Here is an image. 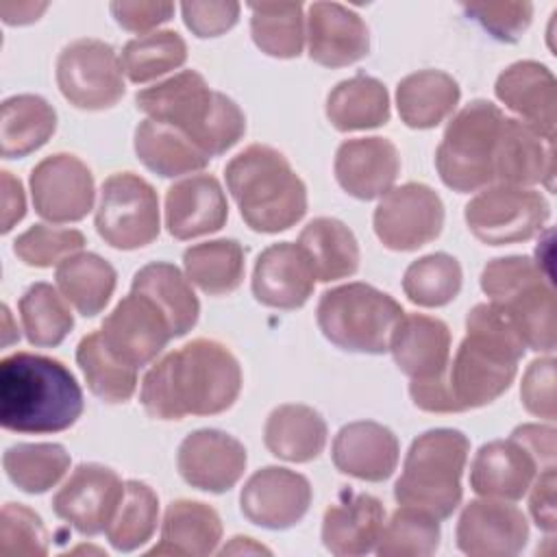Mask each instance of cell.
<instances>
[{
	"label": "cell",
	"mask_w": 557,
	"mask_h": 557,
	"mask_svg": "<svg viewBox=\"0 0 557 557\" xmlns=\"http://www.w3.org/2000/svg\"><path fill=\"white\" fill-rule=\"evenodd\" d=\"M524 344L490 302L474 305L466 318L453 363L431 381H411L409 394L416 407L431 413H457L490 405L516 379Z\"/></svg>",
	"instance_id": "1"
},
{
	"label": "cell",
	"mask_w": 557,
	"mask_h": 557,
	"mask_svg": "<svg viewBox=\"0 0 557 557\" xmlns=\"http://www.w3.org/2000/svg\"><path fill=\"white\" fill-rule=\"evenodd\" d=\"M242 392L235 355L215 339H191L159 359L144 376L139 400L150 418L183 420L215 416L233 407Z\"/></svg>",
	"instance_id": "2"
},
{
	"label": "cell",
	"mask_w": 557,
	"mask_h": 557,
	"mask_svg": "<svg viewBox=\"0 0 557 557\" xmlns=\"http://www.w3.org/2000/svg\"><path fill=\"white\" fill-rule=\"evenodd\" d=\"M83 389L59 359L17 350L0 361V424L13 433H59L83 413Z\"/></svg>",
	"instance_id": "3"
},
{
	"label": "cell",
	"mask_w": 557,
	"mask_h": 557,
	"mask_svg": "<svg viewBox=\"0 0 557 557\" xmlns=\"http://www.w3.org/2000/svg\"><path fill=\"white\" fill-rule=\"evenodd\" d=\"M135 102L148 120L181 131L209 159L233 148L246 133V117L235 100L213 91L196 70L137 91Z\"/></svg>",
	"instance_id": "4"
},
{
	"label": "cell",
	"mask_w": 557,
	"mask_h": 557,
	"mask_svg": "<svg viewBox=\"0 0 557 557\" xmlns=\"http://www.w3.org/2000/svg\"><path fill=\"white\" fill-rule=\"evenodd\" d=\"M226 187L244 222L257 233H281L307 213V187L283 152L252 144L224 168Z\"/></svg>",
	"instance_id": "5"
},
{
	"label": "cell",
	"mask_w": 557,
	"mask_h": 557,
	"mask_svg": "<svg viewBox=\"0 0 557 557\" xmlns=\"http://www.w3.org/2000/svg\"><path fill=\"white\" fill-rule=\"evenodd\" d=\"M481 289L496 307L524 348L555 350V292L548 274L522 255L492 259L481 272Z\"/></svg>",
	"instance_id": "6"
},
{
	"label": "cell",
	"mask_w": 557,
	"mask_h": 557,
	"mask_svg": "<svg viewBox=\"0 0 557 557\" xmlns=\"http://www.w3.org/2000/svg\"><path fill=\"white\" fill-rule=\"evenodd\" d=\"M468 453L470 440L457 429H431L418 435L394 485L398 505L418 507L437 520L450 518L461 503Z\"/></svg>",
	"instance_id": "7"
},
{
	"label": "cell",
	"mask_w": 557,
	"mask_h": 557,
	"mask_svg": "<svg viewBox=\"0 0 557 557\" xmlns=\"http://www.w3.org/2000/svg\"><path fill=\"white\" fill-rule=\"evenodd\" d=\"M403 313L389 294L368 283H348L320 296L315 318L322 335L337 348L383 355Z\"/></svg>",
	"instance_id": "8"
},
{
	"label": "cell",
	"mask_w": 557,
	"mask_h": 557,
	"mask_svg": "<svg viewBox=\"0 0 557 557\" xmlns=\"http://www.w3.org/2000/svg\"><path fill=\"white\" fill-rule=\"evenodd\" d=\"M503 111L490 100H472L446 126L435 150V168L446 187L468 194L494 183Z\"/></svg>",
	"instance_id": "9"
},
{
	"label": "cell",
	"mask_w": 557,
	"mask_h": 557,
	"mask_svg": "<svg viewBox=\"0 0 557 557\" xmlns=\"http://www.w3.org/2000/svg\"><path fill=\"white\" fill-rule=\"evenodd\" d=\"M94 224L113 248L135 250L152 244L161 231L154 187L133 172L111 174L100 187Z\"/></svg>",
	"instance_id": "10"
},
{
	"label": "cell",
	"mask_w": 557,
	"mask_h": 557,
	"mask_svg": "<svg viewBox=\"0 0 557 557\" xmlns=\"http://www.w3.org/2000/svg\"><path fill=\"white\" fill-rule=\"evenodd\" d=\"M550 215L546 198L531 187L490 185L463 209L470 233L487 246L529 242Z\"/></svg>",
	"instance_id": "11"
},
{
	"label": "cell",
	"mask_w": 557,
	"mask_h": 557,
	"mask_svg": "<svg viewBox=\"0 0 557 557\" xmlns=\"http://www.w3.org/2000/svg\"><path fill=\"white\" fill-rule=\"evenodd\" d=\"M57 85L76 109H109L126 91L122 59L102 39H74L57 57Z\"/></svg>",
	"instance_id": "12"
},
{
	"label": "cell",
	"mask_w": 557,
	"mask_h": 557,
	"mask_svg": "<svg viewBox=\"0 0 557 557\" xmlns=\"http://www.w3.org/2000/svg\"><path fill=\"white\" fill-rule=\"evenodd\" d=\"M372 222L385 248L409 252L440 235L444 226V205L429 185L405 183L381 196Z\"/></svg>",
	"instance_id": "13"
},
{
	"label": "cell",
	"mask_w": 557,
	"mask_h": 557,
	"mask_svg": "<svg viewBox=\"0 0 557 557\" xmlns=\"http://www.w3.org/2000/svg\"><path fill=\"white\" fill-rule=\"evenodd\" d=\"M100 337L107 350L128 368H144L174 337L165 313L144 294L124 296L102 320Z\"/></svg>",
	"instance_id": "14"
},
{
	"label": "cell",
	"mask_w": 557,
	"mask_h": 557,
	"mask_svg": "<svg viewBox=\"0 0 557 557\" xmlns=\"http://www.w3.org/2000/svg\"><path fill=\"white\" fill-rule=\"evenodd\" d=\"M28 183L33 207L48 222H78L94 209V174L74 154L57 152L41 159Z\"/></svg>",
	"instance_id": "15"
},
{
	"label": "cell",
	"mask_w": 557,
	"mask_h": 557,
	"mask_svg": "<svg viewBox=\"0 0 557 557\" xmlns=\"http://www.w3.org/2000/svg\"><path fill=\"white\" fill-rule=\"evenodd\" d=\"M122 498L124 483L115 470L100 463H81L52 496V511L81 535L94 537L107 531Z\"/></svg>",
	"instance_id": "16"
},
{
	"label": "cell",
	"mask_w": 557,
	"mask_h": 557,
	"mask_svg": "<svg viewBox=\"0 0 557 557\" xmlns=\"http://www.w3.org/2000/svg\"><path fill=\"white\" fill-rule=\"evenodd\" d=\"M311 505L307 476L281 466L257 470L242 487L239 507L248 522L283 531L298 524Z\"/></svg>",
	"instance_id": "17"
},
{
	"label": "cell",
	"mask_w": 557,
	"mask_h": 557,
	"mask_svg": "<svg viewBox=\"0 0 557 557\" xmlns=\"http://www.w3.org/2000/svg\"><path fill=\"white\" fill-rule=\"evenodd\" d=\"M529 540L524 513L500 498L470 500L457 522V546L470 557H511Z\"/></svg>",
	"instance_id": "18"
},
{
	"label": "cell",
	"mask_w": 557,
	"mask_h": 557,
	"mask_svg": "<svg viewBox=\"0 0 557 557\" xmlns=\"http://www.w3.org/2000/svg\"><path fill=\"white\" fill-rule=\"evenodd\" d=\"M246 461L244 444L218 429L189 433L176 453V466L185 483L213 494L228 492L242 479Z\"/></svg>",
	"instance_id": "19"
},
{
	"label": "cell",
	"mask_w": 557,
	"mask_h": 557,
	"mask_svg": "<svg viewBox=\"0 0 557 557\" xmlns=\"http://www.w3.org/2000/svg\"><path fill=\"white\" fill-rule=\"evenodd\" d=\"M313 265L300 244L278 242L268 246L255 261L252 294L272 309H298L313 294Z\"/></svg>",
	"instance_id": "20"
},
{
	"label": "cell",
	"mask_w": 557,
	"mask_h": 557,
	"mask_svg": "<svg viewBox=\"0 0 557 557\" xmlns=\"http://www.w3.org/2000/svg\"><path fill=\"white\" fill-rule=\"evenodd\" d=\"M555 141L518 117H505L494 161V183L498 185H546L553 189Z\"/></svg>",
	"instance_id": "21"
},
{
	"label": "cell",
	"mask_w": 557,
	"mask_h": 557,
	"mask_svg": "<svg viewBox=\"0 0 557 557\" xmlns=\"http://www.w3.org/2000/svg\"><path fill=\"white\" fill-rule=\"evenodd\" d=\"M542 470L546 468L540 466L535 455L509 435L476 450L470 466V487L485 498L520 500Z\"/></svg>",
	"instance_id": "22"
},
{
	"label": "cell",
	"mask_w": 557,
	"mask_h": 557,
	"mask_svg": "<svg viewBox=\"0 0 557 557\" xmlns=\"http://www.w3.org/2000/svg\"><path fill=\"white\" fill-rule=\"evenodd\" d=\"M307 46L311 61L342 67L363 59L370 50L366 22L339 2H313L307 13Z\"/></svg>",
	"instance_id": "23"
},
{
	"label": "cell",
	"mask_w": 557,
	"mask_h": 557,
	"mask_svg": "<svg viewBox=\"0 0 557 557\" xmlns=\"http://www.w3.org/2000/svg\"><path fill=\"white\" fill-rule=\"evenodd\" d=\"M333 170L346 194L374 200L392 189L400 172V157L385 137H355L339 144Z\"/></svg>",
	"instance_id": "24"
},
{
	"label": "cell",
	"mask_w": 557,
	"mask_h": 557,
	"mask_svg": "<svg viewBox=\"0 0 557 557\" xmlns=\"http://www.w3.org/2000/svg\"><path fill=\"white\" fill-rule=\"evenodd\" d=\"M494 91L518 120L555 141L557 83L546 65L537 61H516L498 74Z\"/></svg>",
	"instance_id": "25"
},
{
	"label": "cell",
	"mask_w": 557,
	"mask_h": 557,
	"mask_svg": "<svg viewBox=\"0 0 557 557\" xmlns=\"http://www.w3.org/2000/svg\"><path fill=\"white\" fill-rule=\"evenodd\" d=\"M226 196L215 176L194 174L168 187L165 226L174 239L215 233L226 224Z\"/></svg>",
	"instance_id": "26"
},
{
	"label": "cell",
	"mask_w": 557,
	"mask_h": 557,
	"mask_svg": "<svg viewBox=\"0 0 557 557\" xmlns=\"http://www.w3.org/2000/svg\"><path fill=\"white\" fill-rule=\"evenodd\" d=\"M331 455L342 474L379 483L396 470L400 444L387 426L372 420H357L337 431Z\"/></svg>",
	"instance_id": "27"
},
{
	"label": "cell",
	"mask_w": 557,
	"mask_h": 557,
	"mask_svg": "<svg viewBox=\"0 0 557 557\" xmlns=\"http://www.w3.org/2000/svg\"><path fill=\"white\" fill-rule=\"evenodd\" d=\"M411 381L437 379L450 359V331L440 318L403 313L389 335L387 348Z\"/></svg>",
	"instance_id": "28"
},
{
	"label": "cell",
	"mask_w": 557,
	"mask_h": 557,
	"mask_svg": "<svg viewBox=\"0 0 557 557\" xmlns=\"http://www.w3.org/2000/svg\"><path fill=\"white\" fill-rule=\"evenodd\" d=\"M385 524V507L372 494L344 492L322 518V544L337 557L374 550Z\"/></svg>",
	"instance_id": "29"
},
{
	"label": "cell",
	"mask_w": 557,
	"mask_h": 557,
	"mask_svg": "<svg viewBox=\"0 0 557 557\" xmlns=\"http://www.w3.org/2000/svg\"><path fill=\"white\" fill-rule=\"evenodd\" d=\"M222 540V520L213 507L200 500H172L161 524V542L148 555H211Z\"/></svg>",
	"instance_id": "30"
},
{
	"label": "cell",
	"mask_w": 557,
	"mask_h": 557,
	"mask_svg": "<svg viewBox=\"0 0 557 557\" xmlns=\"http://www.w3.org/2000/svg\"><path fill=\"white\" fill-rule=\"evenodd\" d=\"M263 442L274 457L305 463L324 450L326 422L313 407L287 403L268 416Z\"/></svg>",
	"instance_id": "31"
},
{
	"label": "cell",
	"mask_w": 557,
	"mask_h": 557,
	"mask_svg": "<svg viewBox=\"0 0 557 557\" xmlns=\"http://www.w3.org/2000/svg\"><path fill=\"white\" fill-rule=\"evenodd\" d=\"M459 96V85L450 74L420 70L398 83L396 107L409 128H433L455 111Z\"/></svg>",
	"instance_id": "32"
},
{
	"label": "cell",
	"mask_w": 557,
	"mask_h": 557,
	"mask_svg": "<svg viewBox=\"0 0 557 557\" xmlns=\"http://www.w3.org/2000/svg\"><path fill=\"white\" fill-rule=\"evenodd\" d=\"M131 289L148 296L165 313L174 337H183L196 326L200 302L189 278L183 276L176 265L168 261H152L139 268L133 276Z\"/></svg>",
	"instance_id": "33"
},
{
	"label": "cell",
	"mask_w": 557,
	"mask_h": 557,
	"mask_svg": "<svg viewBox=\"0 0 557 557\" xmlns=\"http://www.w3.org/2000/svg\"><path fill=\"white\" fill-rule=\"evenodd\" d=\"M57 131V111L35 94H17L2 102L0 154L20 159L39 150Z\"/></svg>",
	"instance_id": "34"
},
{
	"label": "cell",
	"mask_w": 557,
	"mask_h": 557,
	"mask_svg": "<svg viewBox=\"0 0 557 557\" xmlns=\"http://www.w3.org/2000/svg\"><path fill=\"white\" fill-rule=\"evenodd\" d=\"M326 117L342 133L379 128L389 120V94L379 78L357 74L331 89Z\"/></svg>",
	"instance_id": "35"
},
{
	"label": "cell",
	"mask_w": 557,
	"mask_h": 557,
	"mask_svg": "<svg viewBox=\"0 0 557 557\" xmlns=\"http://www.w3.org/2000/svg\"><path fill=\"white\" fill-rule=\"evenodd\" d=\"M61 296L85 318L98 315L115 289V268L96 252H74L54 272Z\"/></svg>",
	"instance_id": "36"
},
{
	"label": "cell",
	"mask_w": 557,
	"mask_h": 557,
	"mask_svg": "<svg viewBox=\"0 0 557 557\" xmlns=\"http://www.w3.org/2000/svg\"><path fill=\"white\" fill-rule=\"evenodd\" d=\"M315 278L322 283L352 276L359 268V244L355 233L335 218L311 220L298 237Z\"/></svg>",
	"instance_id": "37"
},
{
	"label": "cell",
	"mask_w": 557,
	"mask_h": 557,
	"mask_svg": "<svg viewBox=\"0 0 557 557\" xmlns=\"http://www.w3.org/2000/svg\"><path fill=\"white\" fill-rule=\"evenodd\" d=\"M135 152L150 172L165 178L198 172L209 163L181 131L154 120H144L135 128Z\"/></svg>",
	"instance_id": "38"
},
{
	"label": "cell",
	"mask_w": 557,
	"mask_h": 557,
	"mask_svg": "<svg viewBox=\"0 0 557 557\" xmlns=\"http://www.w3.org/2000/svg\"><path fill=\"white\" fill-rule=\"evenodd\" d=\"M244 248L235 239H211L194 244L183 252V265L189 283L209 296L235 292L244 281Z\"/></svg>",
	"instance_id": "39"
},
{
	"label": "cell",
	"mask_w": 557,
	"mask_h": 557,
	"mask_svg": "<svg viewBox=\"0 0 557 557\" xmlns=\"http://www.w3.org/2000/svg\"><path fill=\"white\" fill-rule=\"evenodd\" d=\"M250 33L257 48L276 59H294L305 46L300 2H250Z\"/></svg>",
	"instance_id": "40"
},
{
	"label": "cell",
	"mask_w": 557,
	"mask_h": 557,
	"mask_svg": "<svg viewBox=\"0 0 557 557\" xmlns=\"http://www.w3.org/2000/svg\"><path fill=\"white\" fill-rule=\"evenodd\" d=\"M76 363L94 396L109 405L126 403L137 387V370L120 363L104 346L100 331L85 335L76 346Z\"/></svg>",
	"instance_id": "41"
},
{
	"label": "cell",
	"mask_w": 557,
	"mask_h": 557,
	"mask_svg": "<svg viewBox=\"0 0 557 557\" xmlns=\"http://www.w3.org/2000/svg\"><path fill=\"white\" fill-rule=\"evenodd\" d=\"M11 483L26 494H44L70 470V453L61 444H13L2 455Z\"/></svg>",
	"instance_id": "42"
},
{
	"label": "cell",
	"mask_w": 557,
	"mask_h": 557,
	"mask_svg": "<svg viewBox=\"0 0 557 557\" xmlns=\"http://www.w3.org/2000/svg\"><path fill=\"white\" fill-rule=\"evenodd\" d=\"M67 300L50 283H33L20 298V318L33 346H59L74 329Z\"/></svg>",
	"instance_id": "43"
},
{
	"label": "cell",
	"mask_w": 557,
	"mask_h": 557,
	"mask_svg": "<svg viewBox=\"0 0 557 557\" xmlns=\"http://www.w3.org/2000/svg\"><path fill=\"white\" fill-rule=\"evenodd\" d=\"M159 520V498L150 485L144 481H126L124 498L107 527V537L115 550L131 553L144 546Z\"/></svg>",
	"instance_id": "44"
},
{
	"label": "cell",
	"mask_w": 557,
	"mask_h": 557,
	"mask_svg": "<svg viewBox=\"0 0 557 557\" xmlns=\"http://www.w3.org/2000/svg\"><path fill=\"white\" fill-rule=\"evenodd\" d=\"M440 546V520L431 513L400 505L374 546L379 557H429Z\"/></svg>",
	"instance_id": "45"
},
{
	"label": "cell",
	"mask_w": 557,
	"mask_h": 557,
	"mask_svg": "<svg viewBox=\"0 0 557 557\" xmlns=\"http://www.w3.org/2000/svg\"><path fill=\"white\" fill-rule=\"evenodd\" d=\"M461 265L446 252L424 255L409 263L403 276L405 296L420 307H444L461 289Z\"/></svg>",
	"instance_id": "46"
},
{
	"label": "cell",
	"mask_w": 557,
	"mask_h": 557,
	"mask_svg": "<svg viewBox=\"0 0 557 557\" xmlns=\"http://www.w3.org/2000/svg\"><path fill=\"white\" fill-rule=\"evenodd\" d=\"M187 59V44L176 30H154L131 39L122 48V67L133 83L159 78Z\"/></svg>",
	"instance_id": "47"
},
{
	"label": "cell",
	"mask_w": 557,
	"mask_h": 557,
	"mask_svg": "<svg viewBox=\"0 0 557 557\" xmlns=\"http://www.w3.org/2000/svg\"><path fill=\"white\" fill-rule=\"evenodd\" d=\"M85 246V235L76 228H52L48 224H33L13 242V252L20 261L33 268L59 265L70 255Z\"/></svg>",
	"instance_id": "48"
},
{
	"label": "cell",
	"mask_w": 557,
	"mask_h": 557,
	"mask_svg": "<svg viewBox=\"0 0 557 557\" xmlns=\"http://www.w3.org/2000/svg\"><path fill=\"white\" fill-rule=\"evenodd\" d=\"M0 555L44 557L48 555V531L41 518L26 505L7 503L0 511Z\"/></svg>",
	"instance_id": "49"
},
{
	"label": "cell",
	"mask_w": 557,
	"mask_h": 557,
	"mask_svg": "<svg viewBox=\"0 0 557 557\" xmlns=\"http://www.w3.org/2000/svg\"><path fill=\"white\" fill-rule=\"evenodd\" d=\"M463 11L476 20L498 41L513 44L529 28L533 17L531 2H474L461 4Z\"/></svg>",
	"instance_id": "50"
},
{
	"label": "cell",
	"mask_w": 557,
	"mask_h": 557,
	"mask_svg": "<svg viewBox=\"0 0 557 557\" xmlns=\"http://www.w3.org/2000/svg\"><path fill=\"white\" fill-rule=\"evenodd\" d=\"M520 398L529 413L553 422L557 418V403H555V359L540 357L529 363L522 385Z\"/></svg>",
	"instance_id": "51"
},
{
	"label": "cell",
	"mask_w": 557,
	"mask_h": 557,
	"mask_svg": "<svg viewBox=\"0 0 557 557\" xmlns=\"http://www.w3.org/2000/svg\"><path fill=\"white\" fill-rule=\"evenodd\" d=\"M239 2H183L181 13L185 26L196 37H218L233 28L239 17Z\"/></svg>",
	"instance_id": "52"
},
{
	"label": "cell",
	"mask_w": 557,
	"mask_h": 557,
	"mask_svg": "<svg viewBox=\"0 0 557 557\" xmlns=\"http://www.w3.org/2000/svg\"><path fill=\"white\" fill-rule=\"evenodd\" d=\"M115 22L131 33H148L150 28L172 20L174 15V4L172 2H148V0H139V2H126V0H117L109 4Z\"/></svg>",
	"instance_id": "53"
},
{
	"label": "cell",
	"mask_w": 557,
	"mask_h": 557,
	"mask_svg": "<svg viewBox=\"0 0 557 557\" xmlns=\"http://www.w3.org/2000/svg\"><path fill=\"white\" fill-rule=\"evenodd\" d=\"M555 468H546L537 472L535 481L531 483V498H529V509L535 520V524L546 531L555 533L557 518H555Z\"/></svg>",
	"instance_id": "54"
},
{
	"label": "cell",
	"mask_w": 557,
	"mask_h": 557,
	"mask_svg": "<svg viewBox=\"0 0 557 557\" xmlns=\"http://www.w3.org/2000/svg\"><path fill=\"white\" fill-rule=\"evenodd\" d=\"M540 461L542 468H555V429L542 424H520L511 431Z\"/></svg>",
	"instance_id": "55"
},
{
	"label": "cell",
	"mask_w": 557,
	"mask_h": 557,
	"mask_svg": "<svg viewBox=\"0 0 557 557\" xmlns=\"http://www.w3.org/2000/svg\"><path fill=\"white\" fill-rule=\"evenodd\" d=\"M2 183V233H9L26 213V198L20 178H15L9 170L0 172Z\"/></svg>",
	"instance_id": "56"
},
{
	"label": "cell",
	"mask_w": 557,
	"mask_h": 557,
	"mask_svg": "<svg viewBox=\"0 0 557 557\" xmlns=\"http://www.w3.org/2000/svg\"><path fill=\"white\" fill-rule=\"evenodd\" d=\"M46 2H2L0 13L4 24H28L35 22L46 11Z\"/></svg>",
	"instance_id": "57"
},
{
	"label": "cell",
	"mask_w": 557,
	"mask_h": 557,
	"mask_svg": "<svg viewBox=\"0 0 557 557\" xmlns=\"http://www.w3.org/2000/svg\"><path fill=\"white\" fill-rule=\"evenodd\" d=\"M246 553V550H252V553H270L268 548H263V546H259V544H252V540L250 537H242V535H237V537H233V544L231 546H224L220 553L222 555H226V553Z\"/></svg>",
	"instance_id": "58"
}]
</instances>
